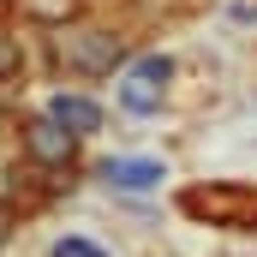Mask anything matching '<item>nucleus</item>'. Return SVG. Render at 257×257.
Returning a JSON list of instances; mask_svg holds the SVG:
<instances>
[{
    "mask_svg": "<svg viewBox=\"0 0 257 257\" xmlns=\"http://www.w3.org/2000/svg\"><path fill=\"white\" fill-rule=\"evenodd\" d=\"M12 72H18V42L0 36V78H12Z\"/></svg>",
    "mask_w": 257,
    "mask_h": 257,
    "instance_id": "nucleus-9",
    "label": "nucleus"
},
{
    "mask_svg": "<svg viewBox=\"0 0 257 257\" xmlns=\"http://www.w3.org/2000/svg\"><path fill=\"white\" fill-rule=\"evenodd\" d=\"M168 78H174L168 54H144V60L132 66L126 78H120V108H126V114H156V108H162Z\"/></svg>",
    "mask_w": 257,
    "mask_h": 257,
    "instance_id": "nucleus-3",
    "label": "nucleus"
},
{
    "mask_svg": "<svg viewBox=\"0 0 257 257\" xmlns=\"http://www.w3.org/2000/svg\"><path fill=\"white\" fill-rule=\"evenodd\" d=\"M0 239H6V215H0Z\"/></svg>",
    "mask_w": 257,
    "mask_h": 257,
    "instance_id": "nucleus-11",
    "label": "nucleus"
},
{
    "mask_svg": "<svg viewBox=\"0 0 257 257\" xmlns=\"http://www.w3.org/2000/svg\"><path fill=\"white\" fill-rule=\"evenodd\" d=\"M233 24H257V0H233Z\"/></svg>",
    "mask_w": 257,
    "mask_h": 257,
    "instance_id": "nucleus-10",
    "label": "nucleus"
},
{
    "mask_svg": "<svg viewBox=\"0 0 257 257\" xmlns=\"http://www.w3.org/2000/svg\"><path fill=\"white\" fill-rule=\"evenodd\" d=\"M102 180H108V186H120V192H150V186H162V162L114 156V162H102Z\"/></svg>",
    "mask_w": 257,
    "mask_h": 257,
    "instance_id": "nucleus-5",
    "label": "nucleus"
},
{
    "mask_svg": "<svg viewBox=\"0 0 257 257\" xmlns=\"http://www.w3.org/2000/svg\"><path fill=\"white\" fill-rule=\"evenodd\" d=\"M48 120H60L72 138H84V132H96V126H102V108H96L90 96H66V90H60V96L48 102Z\"/></svg>",
    "mask_w": 257,
    "mask_h": 257,
    "instance_id": "nucleus-6",
    "label": "nucleus"
},
{
    "mask_svg": "<svg viewBox=\"0 0 257 257\" xmlns=\"http://www.w3.org/2000/svg\"><path fill=\"white\" fill-rule=\"evenodd\" d=\"M54 257H102V245H90V239H60Z\"/></svg>",
    "mask_w": 257,
    "mask_h": 257,
    "instance_id": "nucleus-8",
    "label": "nucleus"
},
{
    "mask_svg": "<svg viewBox=\"0 0 257 257\" xmlns=\"http://www.w3.org/2000/svg\"><path fill=\"white\" fill-rule=\"evenodd\" d=\"M54 60L66 72H84V78H102V72H114V66L126 60V42L114 36V30H66L54 36Z\"/></svg>",
    "mask_w": 257,
    "mask_h": 257,
    "instance_id": "nucleus-1",
    "label": "nucleus"
},
{
    "mask_svg": "<svg viewBox=\"0 0 257 257\" xmlns=\"http://www.w3.org/2000/svg\"><path fill=\"white\" fill-rule=\"evenodd\" d=\"M18 6H24V12H30V18H48V24H66V18H72V6H78V0H18Z\"/></svg>",
    "mask_w": 257,
    "mask_h": 257,
    "instance_id": "nucleus-7",
    "label": "nucleus"
},
{
    "mask_svg": "<svg viewBox=\"0 0 257 257\" xmlns=\"http://www.w3.org/2000/svg\"><path fill=\"white\" fill-rule=\"evenodd\" d=\"M24 144H30V156H36V162H48V168H54V162H72V150H78V138H72L60 120H48V114L24 126Z\"/></svg>",
    "mask_w": 257,
    "mask_h": 257,
    "instance_id": "nucleus-4",
    "label": "nucleus"
},
{
    "mask_svg": "<svg viewBox=\"0 0 257 257\" xmlns=\"http://www.w3.org/2000/svg\"><path fill=\"white\" fill-rule=\"evenodd\" d=\"M180 209L227 221V227H257V192H245V186H197V192L180 197Z\"/></svg>",
    "mask_w": 257,
    "mask_h": 257,
    "instance_id": "nucleus-2",
    "label": "nucleus"
}]
</instances>
